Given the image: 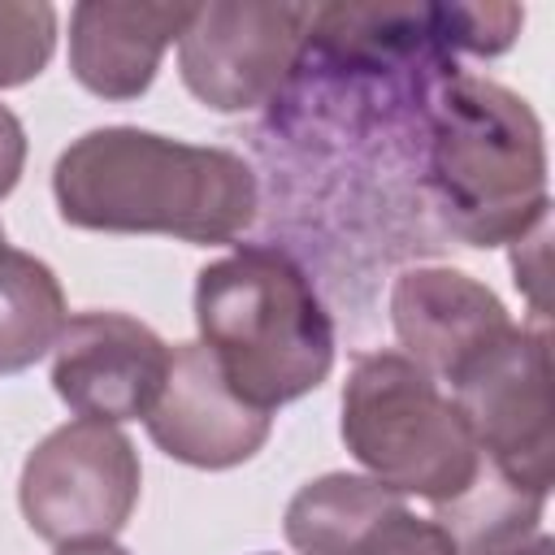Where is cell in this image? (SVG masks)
Instances as JSON below:
<instances>
[{
	"mask_svg": "<svg viewBox=\"0 0 555 555\" xmlns=\"http://www.w3.org/2000/svg\"><path fill=\"white\" fill-rule=\"evenodd\" d=\"M65 291L56 273L9 243H0V377L43 360L65 330Z\"/></svg>",
	"mask_w": 555,
	"mask_h": 555,
	"instance_id": "4fadbf2b",
	"label": "cell"
},
{
	"mask_svg": "<svg viewBox=\"0 0 555 555\" xmlns=\"http://www.w3.org/2000/svg\"><path fill=\"white\" fill-rule=\"evenodd\" d=\"M199 343L251 408L273 412L334 369V321L312 278L282 247L251 243L195 278Z\"/></svg>",
	"mask_w": 555,
	"mask_h": 555,
	"instance_id": "3957f363",
	"label": "cell"
},
{
	"mask_svg": "<svg viewBox=\"0 0 555 555\" xmlns=\"http://www.w3.org/2000/svg\"><path fill=\"white\" fill-rule=\"evenodd\" d=\"M542 507H546V494L512 481L507 473L481 460V473L473 477V486L451 503H438L434 520L451 533L460 555H494L503 546L533 538Z\"/></svg>",
	"mask_w": 555,
	"mask_h": 555,
	"instance_id": "5bb4252c",
	"label": "cell"
},
{
	"mask_svg": "<svg viewBox=\"0 0 555 555\" xmlns=\"http://www.w3.org/2000/svg\"><path fill=\"white\" fill-rule=\"evenodd\" d=\"M0 243H4V225H0Z\"/></svg>",
	"mask_w": 555,
	"mask_h": 555,
	"instance_id": "ffe728a7",
	"label": "cell"
},
{
	"mask_svg": "<svg viewBox=\"0 0 555 555\" xmlns=\"http://www.w3.org/2000/svg\"><path fill=\"white\" fill-rule=\"evenodd\" d=\"M143 421L147 438L169 460L191 468H234L251 460L273 429V412L234 395L204 343L173 347L169 377Z\"/></svg>",
	"mask_w": 555,
	"mask_h": 555,
	"instance_id": "30bf717a",
	"label": "cell"
},
{
	"mask_svg": "<svg viewBox=\"0 0 555 555\" xmlns=\"http://www.w3.org/2000/svg\"><path fill=\"white\" fill-rule=\"evenodd\" d=\"M390 321L403 356L438 386H455L516 321L503 299L460 269H408L390 291Z\"/></svg>",
	"mask_w": 555,
	"mask_h": 555,
	"instance_id": "8fae6325",
	"label": "cell"
},
{
	"mask_svg": "<svg viewBox=\"0 0 555 555\" xmlns=\"http://www.w3.org/2000/svg\"><path fill=\"white\" fill-rule=\"evenodd\" d=\"M22 165H26V130H22L17 113L0 104V199L17 186Z\"/></svg>",
	"mask_w": 555,
	"mask_h": 555,
	"instance_id": "e0dca14e",
	"label": "cell"
},
{
	"mask_svg": "<svg viewBox=\"0 0 555 555\" xmlns=\"http://www.w3.org/2000/svg\"><path fill=\"white\" fill-rule=\"evenodd\" d=\"M56 48V9L43 0H0V91L30 82Z\"/></svg>",
	"mask_w": 555,
	"mask_h": 555,
	"instance_id": "9a60e30c",
	"label": "cell"
},
{
	"mask_svg": "<svg viewBox=\"0 0 555 555\" xmlns=\"http://www.w3.org/2000/svg\"><path fill=\"white\" fill-rule=\"evenodd\" d=\"M312 17H317L312 4H264V0L195 4L178 39V69L186 91L217 113H243L269 104L291 78L299 52L308 48Z\"/></svg>",
	"mask_w": 555,
	"mask_h": 555,
	"instance_id": "52a82bcc",
	"label": "cell"
},
{
	"mask_svg": "<svg viewBox=\"0 0 555 555\" xmlns=\"http://www.w3.org/2000/svg\"><path fill=\"white\" fill-rule=\"evenodd\" d=\"M425 126L429 186L455 238L499 247L551 217L542 121L516 91L451 65L429 91Z\"/></svg>",
	"mask_w": 555,
	"mask_h": 555,
	"instance_id": "7a4b0ae2",
	"label": "cell"
},
{
	"mask_svg": "<svg viewBox=\"0 0 555 555\" xmlns=\"http://www.w3.org/2000/svg\"><path fill=\"white\" fill-rule=\"evenodd\" d=\"M282 529L299 555H460L434 516L408 507V494L360 473H325L299 486Z\"/></svg>",
	"mask_w": 555,
	"mask_h": 555,
	"instance_id": "9c48e42d",
	"label": "cell"
},
{
	"mask_svg": "<svg viewBox=\"0 0 555 555\" xmlns=\"http://www.w3.org/2000/svg\"><path fill=\"white\" fill-rule=\"evenodd\" d=\"M455 408L486 464L551 494L555 481V382L546 321L512 325L455 386Z\"/></svg>",
	"mask_w": 555,
	"mask_h": 555,
	"instance_id": "8992f818",
	"label": "cell"
},
{
	"mask_svg": "<svg viewBox=\"0 0 555 555\" xmlns=\"http://www.w3.org/2000/svg\"><path fill=\"white\" fill-rule=\"evenodd\" d=\"M139 451L104 421H69L52 429L22 464L17 503L35 538L48 546L113 542L139 503Z\"/></svg>",
	"mask_w": 555,
	"mask_h": 555,
	"instance_id": "5b68a950",
	"label": "cell"
},
{
	"mask_svg": "<svg viewBox=\"0 0 555 555\" xmlns=\"http://www.w3.org/2000/svg\"><path fill=\"white\" fill-rule=\"evenodd\" d=\"M69 225L104 234H169L230 243L256 221V169L230 147H195L139 126H100L74 139L52 169Z\"/></svg>",
	"mask_w": 555,
	"mask_h": 555,
	"instance_id": "6da1fadb",
	"label": "cell"
},
{
	"mask_svg": "<svg viewBox=\"0 0 555 555\" xmlns=\"http://www.w3.org/2000/svg\"><path fill=\"white\" fill-rule=\"evenodd\" d=\"M434 9V30L438 43L473 52V56H499L512 48L525 9L516 4H429Z\"/></svg>",
	"mask_w": 555,
	"mask_h": 555,
	"instance_id": "2e32d148",
	"label": "cell"
},
{
	"mask_svg": "<svg viewBox=\"0 0 555 555\" xmlns=\"http://www.w3.org/2000/svg\"><path fill=\"white\" fill-rule=\"evenodd\" d=\"M169 360L173 351L152 325L126 312H78L52 347V386L69 412L117 425L152 412Z\"/></svg>",
	"mask_w": 555,
	"mask_h": 555,
	"instance_id": "ba28073f",
	"label": "cell"
},
{
	"mask_svg": "<svg viewBox=\"0 0 555 555\" xmlns=\"http://www.w3.org/2000/svg\"><path fill=\"white\" fill-rule=\"evenodd\" d=\"M61 555H126V551L113 542H91V546H65Z\"/></svg>",
	"mask_w": 555,
	"mask_h": 555,
	"instance_id": "d6986e66",
	"label": "cell"
},
{
	"mask_svg": "<svg viewBox=\"0 0 555 555\" xmlns=\"http://www.w3.org/2000/svg\"><path fill=\"white\" fill-rule=\"evenodd\" d=\"M494 555H555V542H551L546 533H533V538H525V542H516V546H503V551H494Z\"/></svg>",
	"mask_w": 555,
	"mask_h": 555,
	"instance_id": "ac0fdd59",
	"label": "cell"
},
{
	"mask_svg": "<svg viewBox=\"0 0 555 555\" xmlns=\"http://www.w3.org/2000/svg\"><path fill=\"white\" fill-rule=\"evenodd\" d=\"M343 442L369 477L451 503L481 473V451L442 386L403 351L356 356L343 386Z\"/></svg>",
	"mask_w": 555,
	"mask_h": 555,
	"instance_id": "277c9868",
	"label": "cell"
},
{
	"mask_svg": "<svg viewBox=\"0 0 555 555\" xmlns=\"http://www.w3.org/2000/svg\"><path fill=\"white\" fill-rule=\"evenodd\" d=\"M195 4H117L82 0L69 13V69L100 100H134L152 87L156 65L182 39Z\"/></svg>",
	"mask_w": 555,
	"mask_h": 555,
	"instance_id": "7c38bea8",
	"label": "cell"
}]
</instances>
